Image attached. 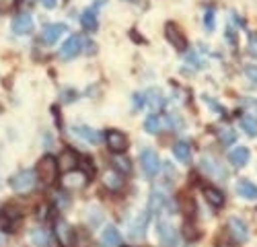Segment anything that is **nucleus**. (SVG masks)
Wrapping results in <instances>:
<instances>
[{"label": "nucleus", "mask_w": 257, "mask_h": 247, "mask_svg": "<svg viewBox=\"0 0 257 247\" xmlns=\"http://www.w3.org/2000/svg\"><path fill=\"white\" fill-rule=\"evenodd\" d=\"M200 169H202L204 175L216 179V181H226V177H228L226 167H224V165L218 159H214L212 155H204L200 159Z\"/></svg>", "instance_id": "f257e3e1"}, {"label": "nucleus", "mask_w": 257, "mask_h": 247, "mask_svg": "<svg viewBox=\"0 0 257 247\" xmlns=\"http://www.w3.org/2000/svg\"><path fill=\"white\" fill-rule=\"evenodd\" d=\"M35 175L39 177L41 183H46V185L54 183L56 181V175H58V163H56V159L50 157V155H46L44 159H39Z\"/></svg>", "instance_id": "f03ea898"}, {"label": "nucleus", "mask_w": 257, "mask_h": 247, "mask_svg": "<svg viewBox=\"0 0 257 247\" xmlns=\"http://www.w3.org/2000/svg\"><path fill=\"white\" fill-rule=\"evenodd\" d=\"M157 233H159V239L163 243V247H179V233L177 229L171 222L167 220H159L157 222Z\"/></svg>", "instance_id": "7ed1b4c3"}, {"label": "nucleus", "mask_w": 257, "mask_h": 247, "mask_svg": "<svg viewBox=\"0 0 257 247\" xmlns=\"http://www.w3.org/2000/svg\"><path fill=\"white\" fill-rule=\"evenodd\" d=\"M35 181H37L35 173L25 169V171H19L17 175L11 177V188L19 194H25V192H31L35 188Z\"/></svg>", "instance_id": "20e7f679"}, {"label": "nucleus", "mask_w": 257, "mask_h": 247, "mask_svg": "<svg viewBox=\"0 0 257 247\" xmlns=\"http://www.w3.org/2000/svg\"><path fill=\"white\" fill-rule=\"evenodd\" d=\"M140 165H142V169L148 177H155L161 171V159L153 149H144L140 153Z\"/></svg>", "instance_id": "39448f33"}, {"label": "nucleus", "mask_w": 257, "mask_h": 247, "mask_svg": "<svg viewBox=\"0 0 257 247\" xmlns=\"http://www.w3.org/2000/svg\"><path fill=\"white\" fill-rule=\"evenodd\" d=\"M228 233H230L232 241H237V243H245L249 239V229H247L245 220H241L237 216L228 218Z\"/></svg>", "instance_id": "423d86ee"}, {"label": "nucleus", "mask_w": 257, "mask_h": 247, "mask_svg": "<svg viewBox=\"0 0 257 247\" xmlns=\"http://www.w3.org/2000/svg\"><path fill=\"white\" fill-rule=\"evenodd\" d=\"M82 50V39L78 35H72L68 37L66 41H64V46H60V58L62 60H72L80 54Z\"/></svg>", "instance_id": "0eeeda50"}, {"label": "nucleus", "mask_w": 257, "mask_h": 247, "mask_svg": "<svg viewBox=\"0 0 257 247\" xmlns=\"http://www.w3.org/2000/svg\"><path fill=\"white\" fill-rule=\"evenodd\" d=\"M165 35H167V39L171 41V46H173L175 50L183 52V50L187 48V37L183 35V31H181V29H179L177 25L169 23V25L165 27Z\"/></svg>", "instance_id": "6e6552de"}, {"label": "nucleus", "mask_w": 257, "mask_h": 247, "mask_svg": "<svg viewBox=\"0 0 257 247\" xmlns=\"http://www.w3.org/2000/svg\"><path fill=\"white\" fill-rule=\"evenodd\" d=\"M54 237H56V241H58V243H62L64 247L72 245V241H74L72 226H68V222H66V220H58V222H56V226H54Z\"/></svg>", "instance_id": "1a4fd4ad"}, {"label": "nucleus", "mask_w": 257, "mask_h": 247, "mask_svg": "<svg viewBox=\"0 0 257 247\" xmlns=\"http://www.w3.org/2000/svg\"><path fill=\"white\" fill-rule=\"evenodd\" d=\"M87 181H89V177H87V173L84 171H70V173H66V177L62 179V185L66 190H82L84 185H87Z\"/></svg>", "instance_id": "9d476101"}, {"label": "nucleus", "mask_w": 257, "mask_h": 247, "mask_svg": "<svg viewBox=\"0 0 257 247\" xmlns=\"http://www.w3.org/2000/svg\"><path fill=\"white\" fill-rule=\"evenodd\" d=\"M105 140H107V147H109L111 153H123L127 149V138L125 134L117 132V130H109L105 134Z\"/></svg>", "instance_id": "9b49d317"}, {"label": "nucleus", "mask_w": 257, "mask_h": 247, "mask_svg": "<svg viewBox=\"0 0 257 247\" xmlns=\"http://www.w3.org/2000/svg\"><path fill=\"white\" fill-rule=\"evenodd\" d=\"M13 31L17 35H29L33 31V17L29 13H23V15H17L15 21H13Z\"/></svg>", "instance_id": "f8f14e48"}, {"label": "nucleus", "mask_w": 257, "mask_h": 247, "mask_svg": "<svg viewBox=\"0 0 257 247\" xmlns=\"http://www.w3.org/2000/svg\"><path fill=\"white\" fill-rule=\"evenodd\" d=\"M58 171H66V173H70V171H74L76 167H78V155L74 153V151H64L60 157H58Z\"/></svg>", "instance_id": "ddd939ff"}, {"label": "nucleus", "mask_w": 257, "mask_h": 247, "mask_svg": "<svg viewBox=\"0 0 257 247\" xmlns=\"http://www.w3.org/2000/svg\"><path fill=\"white\" fill-rule=\"evenodd\" d=\"M64 31H66V25H62V23L46 25V27H44V31H41V39H44L48 46H54L56 41L64 35Z\"/></svg>", "instance_id": "4468645a"}, {"label": "nucleus", "mask_w": 257, "mask_h": 247, "mask_svg": "<svg viewBox=\"0 0 257 247\" xmlns=\"http://www.w3.org/2000/svg\"><path fill=\"white\" fill-rule=\"evenodd\" d=\"M72 130H74V134L78 138H82L84 142H89V144H99L103 140V134L97 132L95 128H89V126H74Z\"/></svg>", "instance_id": "2eb2a0df"}, {"label": "nucleus", "mask_w": 257, "mask_h": 247, "mask_svg": "<svg viewBox=\"0 0 257 247\" xmlns=\"http://www.w3.org/2000/svg\"><path fill=\"white\" fill-rule=\"evenodd\" d=\"M148 222H151V212H148V210L140 212L138 218H136L134 224H132V237H134V239H144Z\"/></svg>", "instance_id": "dca6fc26"}, {"label": "nucleus", "mask_w": 257, "mask_h": 247, "mask_svg": "<svg viewBox=\"0 0 257 247\" xmlns=\"http://www.w3.org/2000/svg\"><path fill=\"white\" fill-rule=\"evenodd\" d=\"M119 243H121V237H119L117 229L111 224H107L101 233V245L103 247H119Z\"/></svg>", "instance_id": "f3484780"}, {"label": "nucleus", "mask_w": 257, "mask_h": 247, "mask_svg": "<svg viewBox=\"0 0 257 247\" xmlns=\"http://www.w3.org/2000/svg\"><path fill=\"white\" fill-rule=\"evenodd\" d=\"M165 204H167V196L161 192V190H153V194H151V198H148V212H155V214H159L163 208H165Z\"/></svg>", "instance_id": "a211bd4d"}, {"label": "nucleus", "mask_w": 257, "mask_h": 247, "mask_svg": "<svg viewBox=\"0 0 257 247\" xmlns=\"http://www.w3.org/2000/svg\"><path fill=\"white\" fill-rule=\"evenodd\" d=\"M144 101L148 103V107H151L153 111H159V109H163V105H165V97H163V93H161L159 89L146 91V93H144Z\"/></svg>", "instance_id": "6ab92c4d"}, {"label": "nucleus", "mask_w": 257, "mask_h": 247, "mask_svg": "<svg viewBox=\"0 0 257 247\" xmlns=\"http://www.w3.org/2000/svg\"><path fill=\"white\" fill-rule=\"evenodd\" d=\"M237 194L245 200H257V185L249 179H241L237 183Z\"/></svg>", "instance_id": "aec40b11"}, {"label": "nucleus", "mask_w": 257, "mask_h": 247, "mask_svg": "<svg viewBox=\"0 0 257 247\" xmlns=\"http://www.w3.org/2000/svg\"><path fill=\"white\" fill-rule=\"evenodd\" d=\"M249 149H245V147H237V149H232L230 151V155H228V159H230V163L234 165V167H245V165L249 163Z\"/></svg>", "instance_id": "412c9836"}, {"label": "nucleus", "mask_w": 257, "mask_h": 247, "mask_svg": "<svg viewBox=\"0 0 257 247\" xmlns=\"http://www.w3.org/2000/svg\"><path fill=\"white\" fill-rule=\"evenodd\" d=\"M103 3H107V0H97L95 7H91V9L84 11V15H82V25L87 27V29H95V27H97V9H99Z\"/></svg>", "instance_id": "4be33fe9"}, {"label": "nucleus", "mask_w": 257, "mask_h": 247, "mask_svg": "<svg viewBox=\"0 0 257 247\" xmlns=\"http://www.w3.org/2000/svg\"><path fill=\"white\" fill-rule=\"evenodd\" d=\"M173 155L177 157V161H181V163H191V147H189V144L187 142H177L175 144V147H173Z\"/></svg>", "instance_id": "5701e85b"}, {"label": "nucleus", "mask_w": 257, "mask_h": 247, "mask_svg": "<svg viewBox=\"0 0 257 247\" xmlns=\"http://www.w3.org/2000/svg\"><path fill=\"white\" fill-rule=\"evenodd\" d=\"M103 183H105V188H109V190H121L123 177L117 171H107L105 177H103Z\"/></svg>", "instance_id": "b1692460"}, {"label": "nucleus", "mask_w": 257, "mask_h": 247, "mask_svg": "<svg viewBox=\"0 0 257 247\" xmlns=\"http://www.w3.org/2000/svg\"><path fill=\"white\" fill-rule=\"evenodd\" d=\"M204 198L208 200L210 206H214V208H218V206L224 204V196H222V192L216 190V188H204Z\"/></svg>", "instance_id": "393cba45"}, {"label": "nucleus", "mask_w": 257, "mask_h": 247, "mask_svg": "<svg viewBox=\"0 0 257 247\" xmlns=\"http://www.w3.org/2000/svg\"><path fill=\"white\" fill-rule=\"evenodd\" d=\"M163 128H165V126H163V117H161V115H157V113L148 115V117H146V121H144V130H146L148 134H159Z\"/></svg>", "instance_id": "a878e982"}, {"label": "nucleus", "mask_w": 257, "mask_h": 247, "mask_svg": "<svg viewBox=\"0 0 257 247\" xmlns=\"http://www.w3.org/2000/svg\"><path fill=\"white\" fill-rule=\"evenodd\" d=\"M241 128L245 130L247 136H257V115L245 113V115L241 117Z\"/></svg>", "instance_id": "bb28decb"}, {"label": "nucleus", "mask_w": 257, "mask_h": 247, "mask_svg": "<svg viewBox=\"0 0 257 247\" xmlns=\"http://www.w3.org/2000/svg\"><path fill=\"white\" fill-rule=\"evenodd\" d=\"M163 126L169 128V130H173V132H177V130L183 128V119H181L175 111H171V113H167V115L163 117Z\"/></svg>", "instance_id": "cd10ccee"}, {"label": "nucleus", "mask_w": 257, "mask_h": 247, "mask_svg": "<svg viewBox=\"0 0 257 247\" xmlns=\"http://www.w3.org/2000/svg\"><path fill=\"white\" fill-rule=\"evenodd\" d=\"M31 241H33L37 247H52L50 243H54L52 237L48 235V231H44V229H35V231L31 233Z\"/></svg>", "instance_id": "c85d7f7f"}, {"label": "nucleus", "mask_w": 257, "mask_h": 247, "mask_svg": "<svg viewBox=\"0 0 257 247\" xmlns=\"http://www.w3.org/2000/svg\"><path fill=\"white\" fill-rule=\"evenodd\" d=\"M216 136H218V140L222 144H232L234 140H237V132H234L230 126H220L216 130Z\"/></svg>", "instance_id": "c756f323"}, {"label": "nucleus", "mask_w": 257, "mask_h": 247, "mask_svg": "<svg viewBox=\"0 0 257 247\" xmlns=\"http://www.w3.org/2000/svg\"><path fill=\"white\" fill-rule=\"evenodd\" d=\"M113 165H115V169H117V173H127L132 169V165H130V161H127L125 157H115L113 159Z\"/></svg>", "instance_id": "7c9ffc66"}, {"label": "nucleus", "mask_w": 257, "mask_h": 247, "mask_svg": "<svg viewBox=\"0 0 257 247\" xmlns=\"http://www.w3.org/2000/svg\"><path fill=\"white\" fill-rule=\"evenodd\" d=\"M185 62H187L191 68H202V66H204V62L200 60V56H198L196 52H187V54H185Z\"/></svg>", "instance_id": "2f4dec72"}, {"label": "nucleus", "mask_w": 257, "mask_h": 247, "mask_svg": "<svg viewBox=\"0 0 257 247\" xmlns=\"http://www.w3.org/2000/svg\"><path fill=\"white\" fill-rule=\"evenodd\" d=\"M204 101H206V103H208V105H210V107L214 109V113H224V107H222V105H218V103H216V101H214L212 97L204 95Z\"/></svg>", "instance_id": "473e14b6"}, {"label": "nucleus", "mask_w": 257, "mask_h": 247, "mask_svg": "<svg viewBox=\"0 0 257 247\" xmlns=\"http://www.w3.org/2000/svg\"><path fill=\"white\" fill-rule=\"evenodd\" d=\"M132 103H134V109H136V111H140V109L146 105V101H144V93H134V101H132Z\"/></svg>", "instance_id": "72a5a7b5"}, {"label": "nucleus", "mask_w": 257, "mask_h": 247, "mask_svg": "<svg viewBox=\"0 0 257 247\" xmlns=\"http://www.w3.org/2000/svg\"><path fill=\"white\" fill-rule=\"evenodd\" d=\"M165 175H167V181H175V175L177 171L171 167V163H165Z\"/></svg>", "instance_id": "f704fd0d"}, {"label": "nucleus", "mask_w": 257, "mask_h": 247, "mask_svg": "<svg viewBox=\"0 0 257 247\" xmlns=\"http://www.w3.org/2000/svg\"><path fill=\"white\" fill-rule=\"evenodd\" d=\"M17 5V0H0V13H7Z\"/></svg>", "instance_id": "c9c22d12"}, {"label": "nucleus", "mask_w": 257, "mask_h": 247, "mask_svg": "<svg viewBox=\"0 0 257 247\" xmlns=\"http://www.w3.org/2000/svg\"><path fill=\"white\" fill-rule=\"evenodd\" d=\"M245 74L249 76V80L257 82V66H247V68H245Z\"/></svg>", "instance_id": "e433bc0d"}, {"label": "nucleus", "mask_w": 257, "mask_h": 247, "mask_svg": "<svg viewBox=\"0 0 257 247\" xmlns=\"http://www.w3.org/2000/svg\"><path fill=\"white\" fill-rule=\"evenodd\" d=\"M206 27H208V31L214 29V13H212V11L206 13Z\"/></svg>", "instance_id": "4c0bfd02"}, {"label": "nucleus", "mask_w": 257, "mask_h": 247, "mask_svg": "<svg viewBox=\"0 0 257 247\" xmlns=\"http://www.w3.org/2000/svg\"><path fill=\"white\" fill-rule=\"evenodd\" d=\"M249 54L257 56V37H251L249 39Z\"/></svg>", "instance_id": "58836bf2"}, {"label": "nucleus", "mask_w": 257, "mask_h": 247, "mask_svg": "<svg viewBox=\"0 0 257 247\" xmlns=\"http://www.w3.org/2000/svg\"><path fill=\"white\" fill-rule=\"evenodd\" d=\"M41 7H46V9H54L58 5V0H39Z\"/></svg>", "instance_id": "ea45409f"}, {"label": "nucleus", "mask_w": 257, "mask_h": 247, "mask_svg": "<svg viewBox=\"0 0 257 247\" xmlns=\"http://www.w3.org/2000/svg\"><path fill=\"white\" fill-rule=\"evenodd\" d=\"M5 245V233H0V247Z\"/></svg>", "instance_id": "a19ab883"}, {"label": "nucleus", "mask_w": 257, "mask_h": 247, "mask_svg": "<svg viewBox=\"0 0 257 247\" xmlns=\"http://www.w3.org/2000/svg\"><path fill=\"white\" fill-rule=\"evenodd\" d=\"M127 3H138V0H127Z\"/></svg>", "instance_id": "79ce46f5"}]
</instances>
